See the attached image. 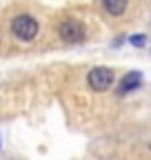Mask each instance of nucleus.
I'll return each instance as SVG.
<instances>
[{
  "mask_svg": "<svg viewBox=\"0 0 151 160\" xmlns=\"http://www.w3.org/2000/svg\"><path fill=\"white\" fill-rule=\"evenodd\" d=\"M38 31H40V25H38V20L29 13H20V16H16L11 20V33L18 40H22V42H31L38 36Z\"/></svg>",
  "mask_w": 151,
  "mask_h": 160,
  "instance_id": "nucleus-1",
  "label": "nucleus"
},
{
  "mask_svg": "<svg viewBox=\"0 0 151 160\" xmlns=\"http://www.w3.org/2000/svg\"><path fill=\"white\" fill-rule=\"evenodd\" d=\"M58 36L65 40V42H82L85 36H87V29L80 20L76 18H67L58 25Z\"/></svg>",
  "mask_w": 151,
  "mask_h": 160,
  "instance_id": "nucleus-2",
  "label": "nucleus"
},
{
  "mask_svg": "<svg viewBox=\"0 0 151 160\" xmlns=\"http://www.w3.org/2000/svg\"><path fill=\"white\" fill-rule=\"evenodd\" d=\"M87 82L93 91H107L113 85V71L109 67H93L87 73Z\"/></svg>",
  "mask_w": 151,
  "mask_h": 160,
  "instance_id": "nucleus-3",
  "label": "nucleus"
},
{
  "mask_svg": "<svg viewBox=\"0 0 151 160\" xmlns=\"http://www.w3.org/2000/svg\"><path fill=\"white\" fill-rule=\"evenodd\" d=\"M140 85H142V71L134 69V71H129V73L122 76L120 85H118V93H131V91H136Z\"/></svg>",
  "mask_w": 151,
  "mask_h": 160,
  "instance_id": "nucleus-4",
  "label": "nucleus"
},
{
  "mask_svg": "<svg viewBox=\"0 0 151 160\" xmlns=\"http://www.w3.org/2000/svg\"><path fill=\"white\" fill-rule=\"evenodd\" d=\"M102 7H105V11L109 13V16H122L124 11H127V7H129V0H102Z\"/></svg>",
  "mask_w": 151,
  "mask_h": 160,
  "instance_id": "nucleus-5",
  "label": "nucleus"
},
{
  "mask_svg": "<svg viewBox=\"0 0 151 160\" xmlns=\"http://www.w3.org/2000/svg\"><path fill=\"white\" fill-rule=\"evenodd\" d=\"M129 42L134 45V47H138V49H140V47H144V45H147V36H144V33H134V36H129Z\"/></svg>",
  "mask_w": 151,
  "mask_h": 160,
  "instance_id": "nucleus-6",
  "label": "nucleus"
},
{
  "mask_svg": "<svg viewBox=\"0 0 151 160\" xmlns=\"http://www.w3.org/2000/svg\"><path fill=\"white\" fill-rule=\"evenodd\" d=\"M0 147H2V145H0Z\"/></svg>",
  "mask_w": 151,
  "mask_h": 160,
  "instance_id": "nucleus-7",
  "label": "nucleus"
}]
</instances>
